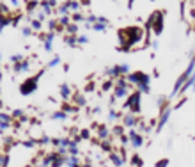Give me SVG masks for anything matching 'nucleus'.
<instances>
[{
	"instance_id": "3",
	"label": "nucleus",
	"mask_w": 195,
	"mask_h": 167,
	"mask_svg": "<svg viewBox=\"0 0 195 167\" xmlns=\"http://www.w3.org/2000/svg\"><path fill=\"white\" fill-rule=\"evenodd\" d=\"M124 125H126V126H135V125H136V117L133 116V114L126 116V117H124Z\"/></svg>"
},
{
	"instance_id": "1",
	"label": "nucleus",
	"mask_w": 195,
	"mask_h": 167,
	"mask_svg": "<svg viewBox=\"0 0 195 167\" xmlns=\"http://www.w3.org/2000/svg\"><path fill=\"white\" fill-rule=\"evenodd\" d=\"M128 137H130V142H131L133 148H140L142 142H144V139L136 133V130H130V135H128Z\"/></svg>"
},
{
	"instance_id": "5",
	"label": "nucleus",
	"mask_w": 195,
	"mask_h": 167,
	"mask_svg": "<svg viewBox=\"0 0 195 167\" xmlns=\"http://www.w3.org/2000/svg\"><path fill=\"white\" fill-rule=\"evenodd\" d=\"M167 165H169V160H167V158H161V160L156 164V167H167Z\"/></svg>"
},
{
	"instance_id": "4",
	"label": "nucleus",
	"mask_w": 195,
	"mask_h": 167,
	"mask_svg": "<svg viewBox=\"0 0 195 167\" xmlns=\"http://www.w3.org/2000/svg\"><path fill=\"white\" fill-rule=\"evenodd\" d=\"M131 160H133V162H131V164H133V167H140V165H142V158H140V156H136V155H135Z\"/></svg>"
},
{
	"instance_id": "2",
	"label": "nucleus",
	"mask_w": 195,
	"mask_h": 167,
	"mask_svg": "<svg viewBox=\"0 0 195 167\" xmlns=\"http://www.w3.org/2000/svg\"><path fill=\"white\" fill-rule=\"evenodd\" d=\"M169 116H170V109L169 107H165V109H161V116H160V123H158V128L156 130L160 131L161 128H163V125L169 121Z\"/></svg>"
}]
</instances>
